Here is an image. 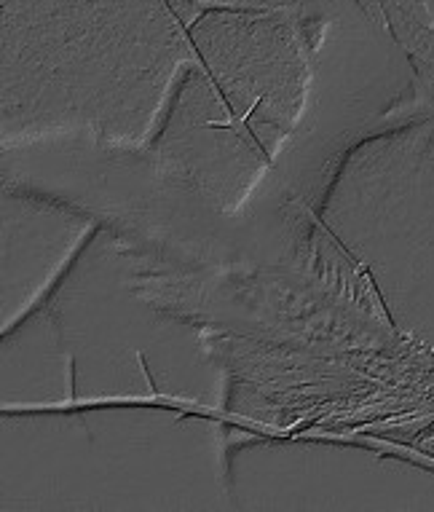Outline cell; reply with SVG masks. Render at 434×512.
<instances>
[{"label":"cell","mask_w":434,"mask_h":512,"mask_svg":"<svg viewBox=\"0 0 434 512\" xmlns=\"http://www.w3.org/2000/svg\"><path fill=\"white\" fill-rule=\"evenodd\" d=\"M260 3H274V0H260Z\"/></svg>","instance_id":"cell-1"}]
</instances>
